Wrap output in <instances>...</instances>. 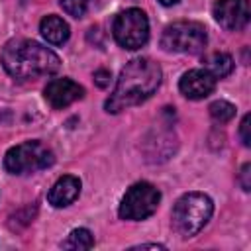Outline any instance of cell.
Instances as JSON below:
<instances>
[{"label":"cell","mask_w":251,"mask_h":251,"mask_svg":"<svg viewBox=\"0 0 251 251\" xmlns=\"http://www.w3.org/2000/svg\"><path fill=\"white\" fill-rule=\"evenodd\" d=\"M161 78H163V71L155 61L147 57L131 59L122 69L114 92L106 100V112L118 114L122 110L145 102L159 88Z\"/></svg>","instance_id":"obj_1"},{"label":"cell","mask_w":251,"mask_h":251,"mask_svg":"<svg viewBox=\"0 0 251 251\" xmlns=\"http://www.w3.org/2000/svg\"><path fill=\"white\" fill-rule=\"evenodd\" d=\"M210 116L216 120V122H220V124H226V122H229L233 116H235V106L233 104H229L227 100H216V102H212L210 104Z\"/></svg>","instance_id":"obj_15"},{"label":"cell","mask_w":251,"mask_h":251,"mask_svg":"<svg viewBox=\"0 0 251 251\" xmlns=\"http://www.w3.org/2000/svg\"><path fill=\"white\" fill-rule=\"evenodd\" d=\"M43 96L51 108L61 110V108H67L73 102L80 100L84 96V88L71 78H53L47 82Z\"/></svg>","instance_id":"obj_9"},{"label":"cell","mask_w":251,"mask_h":251,"mask_svg":"<svg viewBox=\"0 0 251 251\" xmlns=\"http://www.w3.org/2000/svg\"><path fill=\"white\" fill-rule=\"evenodd\" d=\"M239 184H241V188L245 192L251 190V165L249 163H245L241 167V171H239Z\"/></svg>","instance_id":"obj_18"},{"label":"cell","mask_w":251,"mask_h":251,"mask_svg":"<svg viewBox=\"0 0 251 251\" xmlns=\"http://www.w3.org/2000/svg\"><path fill=\"white\" fill-rule=\"evenodd\" d=\"M208 41L206 27L198 22H175L165 27L161 35V47L169 53L196 55L204 51Z\"/></svg>","instance_id":"obj_5"},{"label":"cell","mask_w":251,"mask_h":251,"mask_svg":"<svg viewBox=\"0 0 251 251\" xmlns=\"http://www.w3.org/2000/svg\"><path fill=\"white\" fill-rule=\"evenodd\" d=\"M159 2H161L163 6H175V4L178 2V0H159Z\"/></svg>","instance_id":"obj_21"},{"label":"cell","mask_w":251,"mask_h":251,"mask_svg":"<svg viewBox=\"0 0 251 251\" xmlns=\"http://www.w3.org/2000/svg\"><path fill=\"white\" fill-rule=\"evenodd\" d=\"M55 163L53 151L41 141H24L4 155V169L12 175H27L47 169Z\"/></svg>","instance_id":"obj_4"},{"label":"cell","mask_w":251,"mask_h":251,"mask_svg":"<svg viewBox=\"0 0 251 251\" xmlns=\"http://www.w3.org/2000/svg\"><path fill=\"white\" fill-rule=\"evenodd\" d=\"M159 202H161V192L153 184L135 182L124 194L118 214L122 220L141 222V220H147L149 216H153L157 212Z\"/></svg>","instance_id":"obj_6"},{"label":"cell","mask_w":251,"mask_h":251,"mask_svg":"<svg viewBox=\"0 0 251 251\" xmlns=\"http://www.w3.org/2000/svg\"><path fill=\"white\" fill-rule=\"evenodd\" d=\"M6 73L18 80H35L55 75L61 69V59L45 45L31 39H12L0 55Z\"/></svg>","instance_id":"obj_2"},{"label":"cell","mask_w":251,"mask_h":251,"mask_svg":"<svg viewBox=\"0 0 251 251\" xmlns=\"http://www.w3.org/2000/svg\"><path fill=\"white\" fill-rule=\"evenodd\" d=\"M216 76L206 69L186 71L178 80V90L190 100H202L216 88Z\"/></svg>","instance_id":"obj_10"},{"label":"cell","mask_w":251,"mask_h":251,"mask_svg":"<svg viewBox=\"0 0 251 251\" xmlns=\"http://www.w3.org/2000/svg\"><path fill=\"white\" fill-rule=\"evenodd\" d=\"M59 4L73 18H82L88 10V0H59Z\"/></svg>","instance_id":"obj_16"},{"label":"cell","mask_w":251,"mask_h":251,"mask_svg":"<svg viewBox=\"0 0 251 251\" xmlns=\"http://www.w3.org/2000/svg\"><path fill=\"white\" fill-rule=\"evenodd\" d=\"M206 71H210L216 78H224L233 71V59L227 53H212L206 59Z\"/></svg>","instance_id":"obj_13"},{"label":"cell","mask_w":251,"mask_h":251,"mask_svg":"<svg viewBox=\"0 0 251 251\" xmlns=\"http://www.w3.org/2000/svg\"><path fill=\"white\" fill-rule=\"evenodd\" d=\"M251 124V116L249 114H245L243 116V120H241V124H239V135H241V143L245 145V147H249L251 145V135H249V126Z\"/></svg>","instance_id":"obj_17"},{"label":"cell","mask_w":251,"mask_h":251,"mask_svg":"<svg viewBox=\"0 0 251 251\" xmlns=\"http://www.w3.org/2000/svg\"><path fill=\"white\" fill-rule=\"evenodd\" d=\"M214 202L204 192H186L173 206V227L182 237H194L212 218Z\"/></svg>","instance_id":"obj_3"},{"label":"cell","mask_w":251,"mask_h":251,"mask_svg":"<svg viewBox=\"0 0 251 251\" xmlns=\"http://www.w3.org/2000/svg\"><path fill=\"white\" fill-rule=\"evenodd\" d=\"M110 78H112L110 71H104V69H100V71H96V73H94V82H96L100 88H106V86L110 84Z\"/></svg>","instance_id":"obj_19"},{"label":"cell","mask_w":251,"mask_h":251,"mask_svg":"<svg viewBox=\"0 0 251 251\" xmlns=\"http://www.w3.org/2000/svg\"><path fill=\"white\" fill-rule=\"evenodd\" d=\"M80 194V180L78 176H73V175H65L61 176L49 190L47 194V200L51 206L55 208H65L69 204H73Z\"/></svg>","instance_id":"obj_11"},{"label":"cell","mask_w":251,"mask_h":251,"mask_svg":"<svg viewBox=\"0 0 251 251\" xmlns=\"http://www.w3.org/2000/svg\"><path fill=\"white\" fill-rule=\"evenodd\" d=\"M112 31L124 49H139L149 39V20L143 10L129 8L116 16Z\"/></svg>","instance_id":"obj_7"},{"label":"cell","mask_w":251,"mask_h":251,"mask_svg":"<svg viewBox=\"0 0 251 251\" xmlns=\"http://www.w3.org/2000/svg\"><path fill=\"white\" fill-rule=\"evenodd\" d=\"M61 247L63 249H78V251L90 249V247H94V235L86 227H76L67 235V239L61 243Z\"/></svg>","instance_id":"obj_14"},{"label":"cell","mask_w":251,"mask_h":251,"mask_svg":"<svg viewBox=\"0 0 251 251\" xmlns=\"http://www.w3.org/2000/svg\"><path fill=\"white\" fill-rule=\"evenodd\" d=\"M39 31L41 35L51 43V45H63L69 35H71V29H69V24L59 18V16H45L39 24Z\"/></svg>","instance_id":"obj_12"},{"label":"cell","mask_w":251,"mask_h":251,"mask_svg":"<svg viewBox=\"0 0 251 251\" xmlns=\"http://www.w3.org/2000/svg\"><path fill=\"white\" fill-rule=\"evenodd\" d=\"M131 249H165V245H161V243H141V245H133Z\"/></svg>","instance_id":"obj_20"},{"label":"cell","mask_w":251,"mask_h":251,"mask_svg":"<svg viewBox=\"0 0 251 251\" xmlns=\"http://www.w3.org/2000/svg\"><path fill=\"white\" fill-rule=\"evenodd\" d=\"M249 18V0H218L214 4V20L227 31H241Z\"/></svg>","instance_id":"obj_8"}]
</instances>
